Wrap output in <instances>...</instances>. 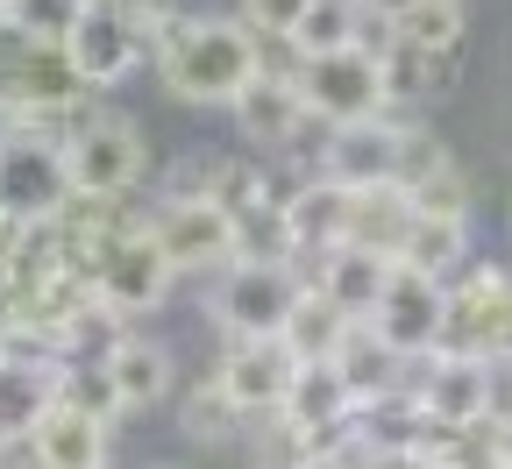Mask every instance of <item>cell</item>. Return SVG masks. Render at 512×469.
I'll list each match as a JSON object with an SVG mask.
<instances>
[{
  "mask_svg": "<svg viewBox=\"0 0 512 469\" xmlns=\"http://www.w3.org/2000/svg\"><path fill=\"white\" fill-rule=\"evenodd\" d=\"M157 79L185 107H235L249 79L264 72V36L242 15H178L157 36Z\"/></svg>",
  "mask_w": 512,
  "mask_h": 469,
  "instance_id": "1",
  "label": "cell"
},
{
  "mask_svg": "<svg viewBox=\"0 0 512 469\" xmlns=\"http://www.w3.org/2000/svg\"><path fill=\"white\" fill-rule=\"evenodd\" d=\"M57 157H64V185H72L79 199H121L128 185L150 171L143 128L128 121V114H107V107L72 114V128H64Z\"/></svg>",
  "mask_w": 512,
  "mask_h": 469,
  "instance_id": "2",
  "label": "cell"
},
{
  "mask_svg": "<svg viewBox=\"0 0 512 469\" xmlns=\"http://www.w3.org/2000/svg\"><path fill=\"white\" fill-rule=\"evenodd\" d=\"M299 299H306V271H299V263H256V256H242V263H228L221 285H214V320H221L228 342H278Z\"/></svg>",
  "mask_w": 512,
  "mask_h": 469,
  "instance_id": "3",
  "label": "cell"
},
{
  "mask_svg": "<svg viewBox=\"0 0 512 469\" xmlns=\"http://www.w3.org/2000/svg\"><path fill=\"white\" fill-rule=\"evenodd\" d=\"M292 86L306 100V114L320 128H356V121H384L392 93H384V57L370 50H335V57H299Z\"/></svg>",
  "mask_w": 512,
  "mask_h": 469,
  "instance_id": "4",
  "label": "cell"
},
{
  "mask_svg": "<svg viewBox=\"0 0 512 469\" xmlns=\"http://www.w3.org/2000/svg\"><path fill=\"white\" fill-rule=\"evenodd\" d=\"M150 242L164 249V263L185 278V271H228V263H242V221L221 214L214 199L200 192H171L157 214H143Z\"/></svg>",
  "mask_w": 512,
  "mask_h": 469,
  "instance_id": "5",
  "label": "cell"
},
{
  "mask_svg": "<svg viewBox=\"0 0 512 469\" xmlns=\"http://www.w3.org/2000/svg\"><path fill=\"white\" fill-rule=\"evenodd\" d=\"M171 263H164V249L150 242V228L136 221V228H121L100 256H93V299L107 306V313H121V320H143V313H157L164 306V292H171Z\"/></svg>",
  "mask_w": 512,
  "mask_h": 469,
  "instance_id": "6",
  "label": "cell"
},
{
  "mask_svg": "<svg viewBox=\"0 0 512 469\" xmlns=\"http://www.w3.org/2000/svg\"><path fill=\"white\" fill-rule=\"evenodd\" d=\"M505 306H512V271H463V278H448V306H441L434 356L491 363L498 327H505Z\"/></svg>",
  "mask_w": 512,
  "mask_h": 469,
  "instance_id": "7",
  "label": "cell"
},
{
  "mask_svg": "<svg viewBox=\"0 0 512 469\" xmlns=\"http://www.w3.org/2000/svg\"><path fill=\"white\" fill-rule=\"evenodd\" d=\"M413 128H399L392 114L384 121H356V128H328V150H320V178L342 192H370V185H399Z\"/></svg>",
  "mask_w": 512,
  "mask_h": 469,
  "instance_id": "8",
  "label": "cell"
},
{
  "mask_svg": "<svg viewBox=\"0 0 512 469\" xmlns=\"http://www.w3.org/2000/svg\"><path fill=\"white\" fill-rule=\"evenodd\" d=\"M413 391H420L427 427H477V420L505 413L498 406V363H470V356H427Z\"/></svg>",
  "mask_w": 512,
  "mask_h": 469,
  "instance_id": "9",
  "label": "cell"
},
{
  "mask_svg": "<svg viewBox=\"0 0 512 469\" xmlns=\"http://www.w3.org/2000/svg\"><path fill=\"white\" fill-rule=\"evenodd\" d=\"M441 306H448V285H434L420 271H392V285H384V299H377V313L363 327L384 349H399L406 363H427L434 334H441Z\"/></svg>",
  "mask_w": 512,
  "mask_h": 469,
  "instance_id": "10",
  "label": "cell"
},
{
  "mask_svg": "<svg viewBox=\"0 0 512 469\" xmlns=\"http://www.w3.org/2000/svg\"><path fill=\"white\" fill-rule=\"evenodd\" d=\"M143 29L128 22L121 8H107V0H93L86 8V22L72 29V43H64V57H72V72L93 86V93H107V86H121L128 72L143 64Z\"/></svg>",
  "mask_w": 512,
  "mask_h": 469,
  "instance_id": "11",
  "label": "cell"
},
{
  "mask_svg": "<svg viewBox=\"0 0 512 469\" xmlns=\"http://www.w3.org/2000/svg\"><path fill=\"white\" fill-rule=\"evenodd\" d=\"M292 370H299V363L285 356V342H228L221 363H214V384L235 398L249 420H271V413L285 406Z\"/></svg>",
  "mask_w": 512,
  "mask_h": 469,
  "instance_id": "12",
  "label": "cell"
},
{
  "mask_svg": "<svg viewBox=\"0 0 512 469\" xmlns=\"http://www.w3.org/2000/svg\"><path fill=\"white\" fill-rule=\"evenodd\" d=\"M392 271H399L392 256H370V249H356V242H335L328 256H313L306 285L328 299V306H342L349 320H370L377 299H384V285H392Z\"/></svg>",
  "mask_w": 512,
  "mask_h": 469,
  "instance_id": "13",
  "label": "cell"
},
{
  "mask_svg": "<svg viewBox=\"0 0 512 469\" xmlns=\"http://www.w3.org/2000/svg\"><path fill=\"white\" fill-rule=\"evenodd\" d=\"M107 434H114L107 420H93L86 406H72V398L57 391L29 427V448H36L43 469H107Z\"/></svg>",
  "mask_w": 512,
  "mask_h": 469,
  "instance_id": "14",
  "label": "cell"
},
{
  "mask_svg": "<svg viewBox=\"0 0 512 469\" xmlns=\"http://www.w3.org/2000/svg\"><path fill=\"white\" fill-rule=\"evenodd\" d=\"M278 214H285V242H292V263H313V256H328L349 228V192L328 185V178H306L292 192H278Z\"/></svg>",
  "mask_w": 512,
  "mask_h": 469,
  "instance_id": "15",
  "label": "cell"
},
{
  "mask_svg": "<svg viewBox=\"0 0 512 469\" xmlns=\"http://www.w3.org/2000/svg\"><path fill=\"white\" fill-rule=\"evenodd\" d=\"M399 192H406V207L427 214V221H470V178H463V164L441 143H420V136L406 143Z\"/></svg>",
  "mask_w": 512,
  "mask_h": 469,
  "instance_id": "16",
  "label": "cell"
},
{
  "mask_svg": "<svg viewBox=\"0 0 512 469\" xmlns=\"http://www.w3.org/2000/svg\"><path fill=\"white\" fill-rule=\"evenodd\" d=\"M235 121H242L249 150H292V143L306 136V121H313V114H306L292 72H256L249 93L235 100Z\"/></svg>",
  "mask_w": 512,
  "mask_h": 469,
  "instance_id": "17",
  "label": "cell"
},
{
  "mask_svg": "<svg viewBox=\"0 0 512 469\" xmlns=\"http://www.w3.org/2000/svg\"><path fill=\"white\" fill-rule=\"evenodd\" d=\"M178 192L214 199V207H221V214H235V221L278 207V185H271V171L256 164V157H214V164H192V171L178 178Z\"/></svg>",
  "mask_w": 512,
  "mask_h": 469,
  "instance_id": "18",
  "label": "cell"
},
{
  "mask_svg": "<svg viewBox=\"0 0 512 469\" xmlns=\"http://www.w3.org/2000/svg\"><path fill=\"white\" fill-rule=\"evenodd\" d=\"M100 370H107V384L121 398V413H143V406H157L171 391V349L150 342V334H121V342L100 356Z\"/></svg>",
  "mask_w": 512,
  "mask_h": 469,
  "instance_id": "19",
  "label": "cell"
},
{
  "mask_svg": "<svg viewBox=\"0 0 512 469\" xmlns=\"http://www.w3.org/2000/svg\"><path fill=\"white\" fill-rule=\"evenodd\" d=\"M335 370H342V384L356 391V406H370V398H384V391H406V384L420 377V363H406L399 349H384V342H377V334H370L363 320L349 327V342H342Z\"/></svg>",
  "mask_w": 512,
  "mask_h": 469,
  "instance_id": "20",
  "label": "cell"
},
{
  "mask_svg": "<svg viewBox=\"0 0 512 469\" xmlns=\"http://www.w3.org/2000/svg\"><path fill=\"white\" fill-rule=\"evenodd\" d=\"M406 228H413V207H406L399 185L349 192V228H342V242H356V249H370V256H392V263H399Z\"/></svg>",
  "mask_w": 512,
  "mask_h": 469,
  "instance_id": "21",
  "label": "cell"
},
{
  "mask_svg": "<svg viewBox=\"0 0 512 469\" xmlns=\"http://www.w3.org/2000/svg\"><path fill=\"white\" fill-rule=\"evenodd\" d=\"M463 263H470V221H427V214H413V228L399 242V271H420V278L448 285V278H463Z\"/></svg>",
  "mask_w": 512,
  "mask_h": 469,
  "instance_id": "22",
  "label": "cell"
},
{
  "mask_svg": "<svg viewBox=\"0 0 512 469\" xmlns=\"http://www.w3.org/2000/svg\"><path fill=\"white\" fill-rule=\"evenodd\" d=\"M349 327H356V320H349L342 306H328V299L306 285V299L292 306V320H285L278 342H285V356H292V363H335V356H342V342H349Z\"/></svg>",
  "mask_w": 512,
  "mask_h": 469,
  "instance_id": "23",
  "label": "cell"
},
{
  "mask_svg": "<svg viewBox=\"0 0 512 469\" xmlns=\"http://www.w3.org/2000/svg\"><path fill=\"white\" fill-rule=\"evenodd\" d=\"M427 455H434V469H512L505 413H491L477 427H427Z\"/></svg>",
  "mask_w": 512,
  "mask_h": 469,
  "instance_id": "24",
  "label": "cell"
},
{
  "mask_svg": "<svg viewBox=\"0 0 512 469\" xmlns=\"http://www.w3.org/2000/svg\"><path fill=\"white\" fill-rule=\"evenodd\" d=\"M356 36H363V0H313L285 43L299 57H335V50H356Z\"/></svg>",
  "mask_w": 512,
  "mask_h": 469,
  "instance_id": "25",
  "label": "cell"
},
{
  "mask_svg": "<svg viewBox=\"0 0 512 469\" xmlns=\"http://www.w3.org/2000/svg\"><path fill=\"white\" fill-rule=\"evenodd\" d=\"M406 50H420V57H434V64H456V50H463V0H420V8L392 29Z\"/></svg>",
  "mask_w": 512,
  "mask_h": 469,
  "instance_id": "26",
  "label": "cell"
},
{
  "mask_svg": "<svg viewBox=\"0 0 512 469\" xmlns=\"http://www.w3.org/2000/svg\"><path fill=\"white\" fill-rule=\"evenodd\" d=\"M185 434H192V441H214V448H221V441H242V434H249V413H242L235 398H228V391H221V384L207 377L200 391L185 398Z\"/></svg>",
  "mask_w": 512,
  "mask_h": 469,
  "instance_id": "27",
  "label": "cell"
},
{
  "mask_svg": "<svg viewBox=\"0 0 512 469\" xmlns=\"http://www.w3.org/2000/svg\"><path fill=\"white\" fill-rule=\"evenodd\" d=\"M93 0H15L8 8V29L15 36H36V43H72V29L86 22Z\"/></svg>",
  "mask_w": 512,
  "mask_h": 469,
  "instance_id": "28",
  "label": "cell"
},
{
  "mask_svg": "<svg viewBox=\"0 0 512 469\" xmlns=\"http://www.w3.org/2000/svg\"><path fill=\"white\" fill-rule=\"evenodd\" d=\"M306 8H313V0H242V22L256 36H292Z\"/></svg>",
  "mask_w": 512,
  "mask_h": 469,
  "instance_id": "29",
  "label": "cell"
},
{
  "mask_svg": "<svg viewBox=\"0 0 512 469\" xmlns=\"http://www.w3.org/2000/svg\"><path fill=\"white\" fill-rule=\"evenodd\" d=\"M363 469H434L427 441H406V448H363Z\"/></svg>",
  "mask_w": 512,
  "mask_h": 469,
  "instance_id": "30",
  "label": "cell"
},
{
  "mask_svg": "<svg viewBox=\"0 0 512 469\" xmlns=\"http://www.w3.org/2000/svg\"><path fill=\"white\" fill-rule=\"evenodd\" d=\"M299 469H363V448H313Z\"/></svg>",
  "mask_w": 512,
  "mask_h": 469,
  "instance_id": "31",
  "label": "cell"
},
{
  "mask_svg": "<svg viewBox=\"0 0 512 469\" xmlns=\"http://www.w3.org/2000/svg\"><path fill=\"white\" fill-rule=\"evenodd\" d=\"M0 469H43L36 448H29V434H8V441H0Z\"/></svg>",
  "mask_w": 512,
  "mask_h": 469,
  "instance_id": "32",
  "label": "cell"
},
{
  "mask_svg": "<svg viewBox=\"0 0 512 469\" xmlns=\"http://www.w3.org/2000/svg\"><path fill=\"white\" fill-rule=\"evenodd\" d=\"M413 8H420V0H363V15H370V22H392V29H399Z\"/></svg>",
  "mask_w": 512,
  "mask_h": 469,
  "instance_id": "33",
  "label": "cell"
},
{
  "mask_svg": "<svg viewBox=\"0 0 512 469\" xmlns=\"http://www.w3.org/2000/svg\"><path fill=\"white\" fill-rule=\"evenodd\" d=\"M498 370H512V306H505V327H498V349H491Z\"/></svg>",
  "mask_w": 512,
  "mask_h": 469,
  "instance_id": "34",
  "label": "cell"
},
{
  "mask_svg": "<svg viewBox=\"0 0 512 469\" xmlns=\"http://www.w3.org/2000/svg\"><path fill=\"white\" fill-rule=\"evenodd\" d=\"M8 363H15V334L0 327V377H8Z\"/></svg>",
  "mask_w": 512,
  "mask_h": 469,
  "instance_id": "35",
  "label": "cell"
},
{
  "mask_svg": "<svg viewBox=\"0 0 512 469\" xmlns=\"http://www.w3.org/2000/svg\"><path fill=\"white\" fill-rule=\"evenodd\" d=\"M505 441H512V406H505Z\"/></svg>",
  "mask_w": 512,
  "mask_h": 469,
  "instance_id": "36",
  "label": "cell"
},
{
  "mask_svg": "<svg viewBox=\"0 0 512 469\" xmlns=\"http://www.w3.org/2000/svg\"><path fill=\"white\" fill-rule=\"evenodd\" d=\"M8 8H15V0H0V22H8Z\"/></svg>",
  "mask_w": 512,
  "mask_h": 469,
  "instance_id": "37",
  "label": "cell"
}]
</instances>
